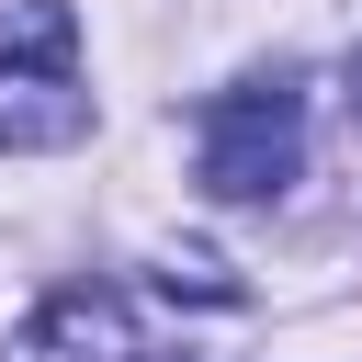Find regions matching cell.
Instances as JSON below:
<instances>
[{
    "label": "cell",
    "mask_w": 362,
    "mask_h": 362,
    "mask_svg": "<svg viewBox=\"0 0 362 362\" xmlns=\"http://www.w3.org/2000/svg\"><path fill=\"white\" fill-rule=\"evenodd\" d=\"M11 362H147V339H136V305L113 283H57L11 328Z\"/></svg>",
    "instance_id": "3"
},
{
    "label": "cell",
    "mask_w": 362,
    "mask_h": 362,
    "mask_svg": "<svg viewBox=\"0 0 362 362\" xmlns=\"http://www.w3.org/2000/svg\"><path fill=\"white\" fill-rule=\"evenodd\" d=\"M192 170L215 204H272L294 170H305V102L283 79H238L192 113Z\"/></svg>",
    "instance_id": "2"
},
{
    "label": "cell",
    "mask_w": 362,
    "mask_h": 362,
    "mask_svg": "<svg viewBox=\"0 0 362 362\" xmlns=\"http://www.w3.org/2000/svg\"><path fill=\"white\" fill-rule=\"evenodd\" d=\"M90 90H79V11L68 0H11L0 11V147H79Z\"/></svg>",
    "instance_id": "1"
}]
</instances>
